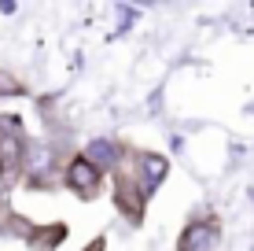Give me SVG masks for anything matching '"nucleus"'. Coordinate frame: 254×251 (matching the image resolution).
<instances>
[{
	"mask_svg": "<svg viewBox=\"0 0 254 251\" xmlns=\"http://www.w3.org/2000/svg\"><path fill=\"white\" fill-rule=\"evenodd\" d=\"M162 174H166V159L162 155H151V152H140L136 155V170H129V177H133L144 192H151V188L162 181Z\"/></svg>",
	"mask_w": 254,
	"mask_h": 251,
	"instance_id": "4",
	"label": "nucleus"
},
{
	"mask_svg": "<svg viewBox=\"0 0 254 251\" xmlns=\"http://www.w3.org/2000/svg\"><path fill=\"white\" fill-rule=\"evenodd\" d=\"M22 155H26V137L15 115L0 118V185H11L22 174Z\"/></svg>",
	"mask_w": 254,
	"mask_h": 251,
	"instance_id": "1",
	"label": "nucleus"
},
{
	"mask_svg": "<svg viewBox=\"0 0 254 251\" xmlns=\"http://www.w3.org/2000/svg\"><path fill=\"white\" fill-rule=\"evenodd\" d=\"M144 200H147L144 188H140L129 174H118V211H126L129 222H140V214H144Z\"/></svg>",
	"mask_w": 254,
	"mask_h": 251,
	"instance_id": "3",
	"label": "nucleus"
},
{
	"mask_svg": "<svg viewBox=\"0 0 254 251\" xmlns=\"http://www.w3.org/2000/svg\"><path fill=\"white\" fill-rule=\"evenodd\" d=\"M214 237H217L214 222H195V226H188V233L181 237L177 251H203L206 244H214Z\"/></svg>",
	"mask_w": 254,
	"mask_h": 251,
	"instance_id": "5",
	"label": "nucleus"
},
{
	"mask_svg": "<svg viewBox=\"0 0 254 251\" xmlns=\"http://www.w3.org/2000/svg\"><path fill=\"white\" fill-rule=\"evenodd\" d=\"M85 159H89L96 170H107V167H115V163H118V144H111V141H96V144H89Z\"/></svg>",
	"mask_w": 254,
	"mask_h": 251,
	"instance_id": "6",
	"label": "nucleus"
},
{
	"mask_svg": "<svg viewBox=\"0 0 254 251\" xmlns=\"http://www.w3.org/2000/svg\"><path fill=\"white\" fill-rule=\"evenodd\" d=\"M63 181H66V188H74V192L81 196V200H92V196L100 192V170H96L85 155H77V159L66 167Z\"/></svg>",
	"mask_w": 254,
	"mask_h": 251,
	"instance_id": "2",
	"label": "nucleus"
},
{
	"mask_svg": "<svg viewBox=\"0 0 254 251\" xmlns=\"http://www.w3.org/2000/svg\"><path fill=\"white\" fill-rule=\"evenodd\" d=\"M0 92H11V96H15V92H22V85L15 82L11 74H4V71H0Z\"/></svg>",
	"mask_w": 254,
	"mask_h": 251,
	"instance_id": "7",
	"label": "nucleus"
}]
</instances>
